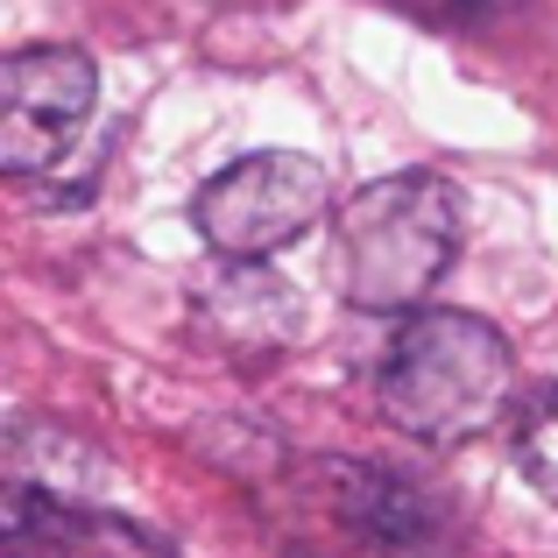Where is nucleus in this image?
<instances>
[{
  "label": "nucleus",
  "instance_id": "obj_4",
  "mask_svg": "<svg viewBox=\"0 0 558 558\" xmlns=\"http://www.w3.org/2000/svg\"><path fill=\"white\" fill-rule=\"evenodd\" d=\"M326 170L298 149H255L241 163H227L219 178L198 184L191 219H198L205 247L233 262H269L276 247L304 241V233L326 219Z\"/></svg>",
  "mask_w": 558,
  "mask_h": 558
},
{
  "label": "nucleus",
  "instance_id": "obj_2",
  "mask_svg": "<svg viewBox=\"0 0 558 558\" xmlns=\"http://www.w3.org/2000/svg\"><path fill=\"white\" fill-rule=\"evenodd\" d=\"M460 255V191L432 170L375 178L332 219V276L354 312H410Z\"/></svg>",
  "mask_w": 558,
  "mask_h": 558
},
{
  "label": "nucleus",
  "instance_id": "obj_5",
  "mask_svg": "<svg viewBox=\"0 0 558 558\" xmlns=\"http://www.w3.org/2000/svg\"><path fill=\"white\" fill-rule=\"evenodd\" d=\"M99 93V71L71 43H28L0 64V163L36 178L71 149Z\"/></svg>",
  "mask_w": 558,
  "mask_h": 558
},
{
  "label": "nucleus",
  "instance_id": "obj_7",
  "mask_svg": "<svg viewBox=\"0 0 558 558\" xmlns=\"http://www.w3.org/2000/svg\"><path fill=\"white\" fill-rule=\"evenodd\" d=\"M509 460L545 502H558V381H537V389L517 396V410H509Z\"/></svg>",
  "mask_w": 558,
  "mask_h": 558
},
{
  "label": "nucleus",
  "instance_id": "obj_3",
  "mask_svg": "<svg viewBox=\"0 0 558 558\" xmlns=\"http://www.w3.org/2000/svg\"><path fill=\"white\" fill-rule=\"evenodd\" d=\"M290 517L326 558H438L452 545L446 495L368 460H304L290 481Z\"/></svg>",
  "mask_w": 558,
  "mask_h": 558
},
{
  "label": "nucleus",
  "instance_id": "obj_6",
  "mask_svg": "<svg viewBox=\"0 0 558 558\" xmlns=\"http://www.w3.org/2000/svg\"><path fill=\"white\" fill-rule=\"evenodd\" d=\"M191 318L227 354H276L298 332V290L283 276H269L262 262L219 255V269L198 276V290H191Z\"/></svg>",
  "mask_w": 558,
  "mask_h": 558
},
{
  "label": "nucleus",
  "instance_id": "obj_1",
  "mask_svg": "<svg viewBox=\"0 0 558 558\" xmlns=\"http://www.w3.org/2000/svg\"><path fill=\"white\" fill-rule=\"evenodd\" d=\"M375 403L417 446H466L517 410V368H509V347L488 318L417 312L381 347Z\"/></svg>",
  "mask_w": 558,
  "mask_h": 558
}]
</instances>
